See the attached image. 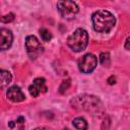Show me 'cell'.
Here are the masks:
<instances>
[{
    "label": "cell",
    "instance_id": "obj_16",
    "mask_svg": "<svg viewBox=\"0 0 130 130\" xmlns=\"http://www.w3.org/2000/svg\"><path fill=\"white\" fill-rule=\"evenodd\" d=\"M125 48L127 49V50H129L130 51V38H128L127 40H126V42H125Z\"/></svg>",
    "mask_w": 130,
    "mask_h": 130
},
{
    "label": "cell",
    "instance_id": "obj_2",
    "mask_svg": "<svg viewBox=\"0 0 130 130\" xmlns=\"http://www.w3.org/2000/svg\"><path fill=\"white\" fill-rule=\"evenodd\" d=\"M88 44V34L83 28H77L68 37L67 45L74 52L83 51Z\"/></svg>",
    "mask_w": 130,
    "mask_h": 130
},
{
    "label": "cell",
    "instance_id": "obj_4",
    "mask_svg": "<svg viewBox=\"0 0 130 130\" xmlns=\"http://www.w3.org/2000/svg\"><path fill=\"white\" fill-rule=\"evenodd\" d=\"M96 65H98V59L91 53H87L83 55L78 60V69L84 74H88L92 72L95 69Z\"/></svg>",
    "mask_w": 130,
    "mask_h": 130
},
{
    "label": "cell",
    "instance_id": "obj_15",
    "mask_svg": "<svg viewBox=\"0 0 130 130\" xmlns=\"http://www.w3.org/2000/svg\"><path fill=\"white\" fill-rule=\"evenodd\" d=\"M13 19H14V14L13 13H8V14H6V15L1 17V21L4 22V23L11 22V21H13Z\"/></svg>",
    "mask_w": 130,
    "mask_h": 130
},
{
    "label": "cell",
    "instance_id": "obj_17",
    "mask_svg": "<svg viewBox=\"0 0 130 130\" xmlns=\"http://www.w3.org/2000/svg\"><path fill=\"white\" fill-rule=\"evenodd\" d=\"M17 122H18V123H23V122H24V119H23L22 117H19L18 120H17Z\"/></svg>",
    "mask_w": 130,
    "mask_h": 130
},
{
    "label": "cell",
    "instance_id": "obj_5",
    "mask_svg": "<svg viewBox=\"0 0 130 130\" xmlns=\"http://www.w3.org/2000/svg\"><path fill=\"white\" fill-rule=\"evenodd\" d=\"M25 49L30 59H36L42 52L43 46L35 36H28L25 39Z\"/></svg>",
    "mask_w": 130,
    "mask_h": 130
},
{
    "label": "cell",
    "instance_id": "obj_6",
    "mask_svg": "<svg viewBox=\"0 0 130 130\" xmlns=\"http://www.w3.org/2000/svg\"><path fill=\"white\" fill-rule=\"evenodd\" d=\"M78 101L77 106H80L81 109L86 110V111H92V109H98V104L100 103L99 99L93 96V95H82V96H77L75 99Z\"/></svg>",
    "mask_w": 130,
    "mask_h": 130
},
{
    "label": "cell",
    "instance_id": "obj_9",
    "mask_svg": "<svg viewBox=\"0 0 130 130\" xmlns=\"http://www.w3.org/2000/svg\"><path fill=\"white\" fill-rule=\"evenodd\" d=\"M6 96L8 98V100H10L13 103H19V102H22L25 99L24 93L22 92V90L16 85H13V86L8 88Z\"/></svg>",
    "mask_w": 130,
    "mask_h": 130
},
{
    "label": "cell",
    "instance_id": "obj_8",
    "mask_svg": "<svg viewBox=\"0 0 130 130\" xmlns=\"http://www.w3.org/2000/svg\"><path fill=\"white\" fill-rule=\"evenodd\" d=\"M13 40L12 32L7 28H1L0 29V48L2 51L7 50L11 47Z\"/></svg>",
    "mask_w": 130,
    "mask_h": 130
},
{
    "label": "cell",
    "instance_id": "obj_18",
    "mask_svg": "<svg viewBox=\"0 0 130 130\" xmlns=\"http://www.w3.org/2000/svg\"><path fill=\"white\" fill-rule=\"evenodd\" d=\"M9 127H10V128H12V127H14V123H13V121H11V122L9 123Z\"/></svg>",
    "mask_w": 130,
    "mask_h": 130
},
{
    "label": "cell",
    "instance_id": "obj_3",
    "mask_svg": "<svg viewBox=\"0 0 130 130\" xmlns=\"http://www.w3.org/2000/svg\"><path fill=\"white\" fill-rule=\"evenodd\" d=\"M57 9L60 15L65 19H72L78 13V6L72 0H59L57 3Z\"/></svg>",
    "mask_w": 130,
    "mask_h": 130
},
{
    "label": "cell",
    "instance_id": "obj_13",
    "mask_svg": "<svg viewBox=\"0 0 130 130\" xmlns=\"http://www.w3.org/2000/svg\"><path fill=\"white\" fill-rule=\"evenodd\" d=\"M100 61L103 65H109L110 64V54L109 53H106V52H103L101 53L100 55Z\"/></svg>",
    "mask_w": 130,
    "mask_h": 130
},
{
    "label": "cell",
    "instance_id": "obj_11",
    "mask_svg": "<svg viewBox=\"0 0 130 130\" xmlns=\"http://www.w3.org/2000/svg\"><path fill=\"white\" fill-rule=\"evenodd\" d=\"M72 123H73V126H74L76 129H80V130L87 129V122L85 121L84 118H81V117L75 118Z\"/></svg>",
    "mask_w": 130,
    "mask_h": 130
},
{
    "label": "cell",
    "instance_id": "obj_10",
    "mask_svg": "<svg viewBox=\"0 0 130 130\" xmlns=\"http://www.w3.org/2000/svg\"><path fill=\"white\" fill-rule=\"evenodd\" d=\"M11 79H12V76L9 71L3 70V69L0 71V80H1V88L2 89H5V87L8 86V84L11 82Z\"/></svg>",
    "mask_w": 130,
    "mask_h": 130
},
{
    "label": "cell",
    "instance_id": "obj_7",
    "mask_svg": "<svg viewBox=\"0 0 130 130\" xmlns=\"http://www.w3.org/2000/svg\"><path fill=\"white\" fill-rule=\"evenodd\" d=\"M28 91L31 96L37 98L41 92H46L47 91V86H46V81L45 78L43 77H38L36 78L32 83L28 87Z\"/></svg>",
    "mask_w": 130,
    "mask_h": 130
},
{
    "label": "cell",
    "instance_id": "obj_14",
    "mask_svg": "<svg viewBox=\"0 0 130 130\" xmlns=\"http://www.w3.org/2000/svg\"><path fill=\"white\" fill-rule=\"evenodd\" d=\"M70 79H65V80H63L62 81V83H61V85H60V87H59V91L61 92V93H63V92H65L67 89H68V87L70 86Z\"/></svg>",
    "mask_w": 130,
    "mask_h": 130
},
{
    "label": "cell",
    "instance_id": "obj_12",
    "mask_svg": "<svg viewBox=\"0 0 130 130\" xmlns=\"http://www.w3.org/2000/svg\"><path fill=\"white\" fill-rule=\"evenodd\" d=\"M40 35H41L42 40L45 41V42H49L52 39V34L47 28H45V27H43V28L40 29Z\"/></svg>",
    "mask_w": 130,
    "mask_h": 130
},
{
    "label": "cell",
    "instance_id": "obj_1",
    "mask_svg": "<svg viewBox=\"0 0 130 130\" xmlns=\"http://www.w3.org/2000/svg\"><path fill=\"white\" fill-rule=\"evenodd\" d=\"M91 20L93 29L98 32H109L116 23L115 16L107 10L95 11L91 16Z\"/></svg>",
    "mask_w": 130,
    "mask_h": 130
}]
</instances>
